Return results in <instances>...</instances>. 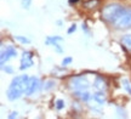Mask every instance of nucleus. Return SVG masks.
Wrapping results in <instances>:
<instances>
[{
  "label": "nucleus",
  "mask_w": 131,
  "mask_h": 119,
  "mask_svg": "<svg viewBox=\"0 0 131 119\" xmlns=\"http://www.w3.org/2000/svg\"><path fill=\"white\" fill-rule=\"evenodd\" d=\"M28 80H29L28 75H19L14 78L11 84H10L9 90H7L9 100L14 101L19 99L22 96V94L26 92V89H27V85H28Z\"/></svg>",
  "instance_id": "1"
},
{
  "label": "nucleus",
  "mask_w": 131,
  "mask_h": 119,
  "mask_svg": "<svg viewBox=\"0 0 131 119\" xmlns=\"http://www.w3.org/2000/svg\"><path fill=\"white\" fill-rule=\"evenodd\" d=\"M124 7H122L120 5L118 4H111L107 5L106 7H103L102 10V17L103 19H106L107 22H111V23H114L117 18L120 16L122 11Z\"/></svg>",
  "instance_id": "2"
},
{
  "label": "nucleus",
  "mask_w": 131,
  "mask_h": 119,
  "mask_svg": "<svg viewBox=\"0 0 131 119\" xmlns=\"http://www.w3.org/2000/svg\"><path fill=\"white\" fill-rule=\"evenodd\" d=\"M113 24L117 28L120 29H125L131 27V9H123L120 16L118 17L117 21Z\"/></svg>",
  "instance_id": "3"
},
{
  "label": "nucleus",
  "mask_w": 131,
  "mask_h": 119,
  "mask_svg": "<svg viewBox=\"0 0 131 119\" xmlns=\"http://www.w3.org/2000/svg\"><path fill=\"white\" fill-rule=\"evenodd\" d=\"M69 84H70V86H72L75 91L86 90V89L90 86L88 79H86V78H84V77H74V78H72Z\"/></svg>",
  "instance_id": "4"
},
{
  "label": "nucleus",
  "mask_w": 131,
  "mask_h": 119,
  "mask_svg": "<svg viewBox=\"0 0 131 119\" xmlns=\"http://www.w3.org/2000/svg\"><path fill=\"white\" fill-rule=\"evenodd\" d=\"M39 86H40V81H39L38 78H35V77L29 78L28 85H27V89H26V95H28V96L33 95L39 89Z\"/></svg>",
  "instance_id": "5"
},
{
  "label": "nucleus",
  "mask_w": 131,
  "mask_h": 119,
  "mask_svg": "<svg viewBox=\"0 0 131 119\" xmlns=\"http://www.w3.org/2000/svg\"><path fill=\"white\" fill-rule=\"evenodd\" d=\"M15 56H17V51H16V49H15L14 46H7L6 50H4V51L1 52V57H0V60H1V64L4 66L5 62H7L10 58L15 57Z\"/></svg>",
  "instance_id": "6"
},
{
  "label": "nucleus",
  "mask_w": 131,
  "mask_h": 119,
  "mask_svg": "<svg viewBox=\"0 0 131 119\" xmlns=\"http://www.w3.org/2000/svg\"><path fill=\"white\" fill-rule=\"evenodd\" d=\"M33 66V56H32V52L29 51H24L23 52V56H22V60H21V69L23 71L26 68H29V67Z\"/></svg>",
  "instance_id": "7"
},
{
  "label": "nucleus",
  "mask_w": 131,
  "mask_h": 119,
  "mask_svg": "<svg viewBox=\"0 0 131 119\" xmlns=\"http://www.w3.org/2000/svg\"><path fill=\"white\" fill-rule=\"evenodd\" d=\"M94 100L97 102V103H100V105H102L103 102L106 101V96H104V94H103L102 91H98V92H95L94 94Z\"/></svg>",
  "instance_id": "8"
},
{
  "label": "nucleus",
  "mask_w": 131,
  "mask_h": 119,
  "mask_svg": "<svg viewBox=\"0 0 131 119\" xmlns=\"http://www.w3.org/2000/svg\"><path fill=\"white\" fill-rule=\"evenodd\" d=\"M94 85H95L96 89H98V90H103V89H106V83H104V80H103V78H101V77H97V78H96Z\"/></svg>",
  "instance_id": "9"
},
{
  "label": "nucleus",
  "mask_w": 131,
  "mask_h": 119,
  "mask_svg": "<svg viewBox=\"0 0 131 119\" xmlns=\"http://www.w3.org/2000/svg\"><path fill=\"white\" fill-rule=\"evenodd\" d=\"M122 44L125 46V48L129 50V51H131V35L130 34H127V35H124L122 38Z\"/></svg>",
  "instance_id": "10"
},
{
  "label": "nucleus",
  "mask_w": 131,
  "mask_h": 119,
  "mask_svg": "<svg viewBox=\"0 0 131 119\" xmlns=\"http://www.w3.org/2000/svg\"><path fill=\"white\" fill-rule=\"evenodd\" d=\"M75 95L79 96L80 99H81L83 101H85V102L90 99V94L88 92V91H84V90L83 91H75Z\"/></svg>",
  "instance_id": "11"
},
{
  "label": "nucleus",
  "mask_w": 131,
  "mask_h": 119,
  "mask_svg": "<svg viewBox=\"0 0 131 119\" xmlns=\"http://www.w3.org/2000/svg\"><path fill=\"white\" fill-rule=\"evenodd\" d=\"M97 4H98V0H90L88 3H85V6L89 7V9H92V7H95Z\"/></svg>",
  "instance_id": "12"
},
{
  "label": "nucleus",
  "mask_w": 131,
  "mask_h": 119,
  "mask_svg": "<svg viewBox=\"0 0 131 119\" xmlns=\"http://www.w3.org/2000/svg\"><path fill=\"white\" fill-rule=\"evenodd\" d=\"M123 86H124V89H125V90H126L127 92H129V94L131 95V88H130V84H129V81H127L126 79H124V80H123Z\"/></svg>",
  "instance_id": "13"
},
{
  "label": "nucleus",
  "mask_w": 131,
  "mask_h": 119,
  "mask_svg": "<svg viewBox=\"0 0 131 119\" xmlns=\"http://www.w3.org/2000/svg\"><path fill=\"white\" fill-rule=\"evenodd\" d=\"M30 3H32V0H22V1H21V4H22V7H23V9H29Z\"/></svg>",
  "instance_id": "14"
},
{
  "label": "nucleus",
  "mask_w": 131,
  "mask_h": 119,
  "mask_svg": "<svg viewBox=\"0 0 131 119\" xmlns=\"http://www.w3.org/2000/svg\"><path fill=\"white\" fill-rule=\"evenodd\" d=\"M63 107H64V102L62 100H57L56 101V108L57 110H62Z\"/></svg>",
  "instance_id": "15"
},
{
  "label": "nucleus",
  "mask_w": 131,
  "mask_h": 119,
  "mask_svg": "<svg viewBox=\"0 0 131 119\" xmlns=\"http://www.w3.org/2000/svg\"><path fill=\"white\" fill-rule=\"evenodd\" d=\"M16 39H17L18 41H21V43H23V44H26V43H29V39H27V38H23V37H16Z\"/></svg>",
  "instance_id": "16"
},
{
  "label": "nucleus",
  "mask_w": 131,
  "mask_h": 119,
  "mask_svg": "<svg viewBox=\"0 0 131 119\" xmlns=\"http://www.w3.org/2000/svg\"><path fill=\"white\" fill-rule=\"evenodd\" d=\"M70 62H72V58L67 57V58H64V60L62 61V64H63V66H67V64H68V63H70Z\"/></svg>",
  "instance_id": "17"
},
{
  "label": "nucleus",
  "mask_w": 131,
  "mask_h": 119,
  "mask_svg": "<svg viewBox=\"0 0 131 119\" xmlns=\"http://www.w3.org/2000/svg\"><path fill=\"white\" fill-rule=\"evenodd\" d=\"M53 84H55V83H53V81H47L46 83V86H45V89H51L52 86H53Z\"/></svg>",
  "instance_id": "18"
},
{
  "label": "nucleus",
  "mask_w": 131,
  "mask_h": 119,
  "mask_svg": "<svg viewBox=\"0 0 131 119\" xmlns=\"http://www.w3.org/2000/svg\"><path fill=\"white\" fill-rule=\"evenodd\" d=\"M75 29H77V26H75V24H73V26H72V27H70L69 29H68V33H73V32H75Z\"/></svg>",
  "instance_id": "19"
},
{
  "label": "nucleus",
  "mask_w": 131,
  "mask_h": 119,
  "mask_svg": "<svg viewBox=\"0 0 131 119\" xmlns=\"http://www.w3.org/2000/svg\"><path fill=\"white\" fill-rule=\"evenodd\" d=\"M15 117H17V112H12V113L9 115V118H15Z\"/></svg>",
  "instance_id": "20"
},
{
  "label": "nucleus",
  "mask_w": 131,
  "mask_h": 119,
  "mask_svg": "<svg viewBox=\"0 0 131 119\" xmlns=\"http://www.w3.org/2000/svg\"><path fill=\"white\" fill-rule=\"evenodd\" d=\"M3 68H4V67H3ZM4 69L7 72V73H11V72H12V69H11V68H4Z\"/></svg>",
  "instance_id": "21"
},
{
  "label": "nucleus",
  "mask_w": 131,
  "mask_h": 119,
  "mask_svg": "<svg viewBox=\"0 0 131 119\" xmlns=\"http://www.w3.org/2000/svg\"><path fill=\"white\" fill-rule=\"evenodd\" d=\"M77 1H79V0H69L70 4H73V3H77Z\"/></svg>",
  "instance_id": "22"
}]
</instances>
